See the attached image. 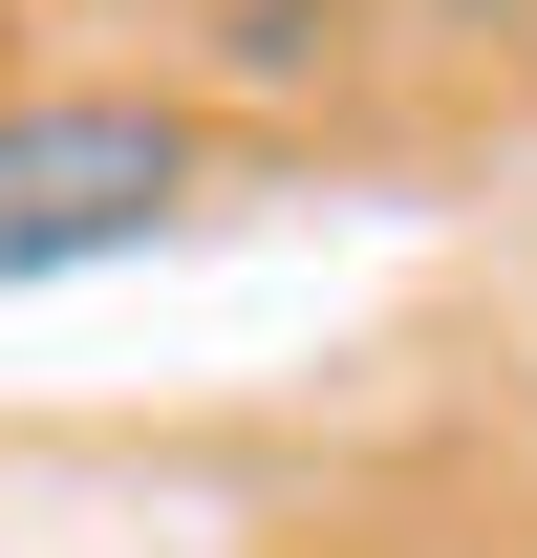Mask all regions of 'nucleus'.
<instances>
[{"mask_svg": "<svg viewBox=\"0 0 537 558\" xmlns=\"http://www.w3.org/2000/svg\"><path fill=\"white\" fill-rule=\"evenodd\" d=\"M194 172H215V130L172 86H22L0 108V301L86 279V258H151L194 215Z\"/></svg>", "mask_w": 537, "mask_h": 558, "instance_id": "obj_1", "label": "nucleus"}]
</instances>
